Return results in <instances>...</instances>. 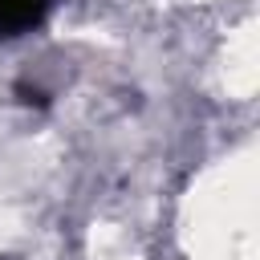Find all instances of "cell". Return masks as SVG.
Here are the masks:
<instances>
[{
    "label": "cell",
    "mask_w": 260,
    "mask_h": 260,
    "mask_svg": "<svg viewBox=\"0 0 260 260\" xmlns=\"http://www.w3.org/2000/svg\"><path fill=\"white\" fill-rule=\"evenodd\" d=\"M53 0H0V37H20L45 20Z\"/></svg>",
    "instance_id": "obj_1"
}]
</instances>
